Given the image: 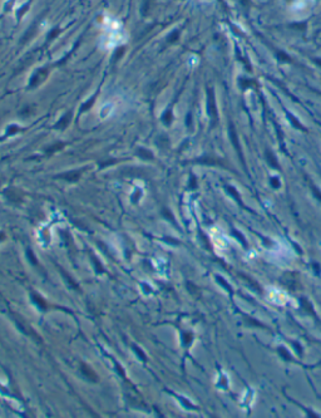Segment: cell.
Masks as SVG:
<instances>
[{"label": "cell", "instance_id": "obj_1", "mask_svg": "<svg viewBox=\"0 0 321 418\" xmlns=\"http://www.w3.org/2000/svg\"><path fill=\"white\" fill-rule=\"evenodd\" d=\"M266 160H267V162H269V165H270L271 167H274V168H280L278 162H277L275 155L272 153L271 151H266Z\"/></svg>", "mask_w": 321, "mask_h": 418}, {"label": "cell", "instance_id": "obj_2", "mask_svg": "<svg viewBox=\"0 0 321 418\" xmlns=\"http://www.w3.org/2000/svg\"><path fill=\"white\" fill-rule=\"evenodd\" d=\"M231 137H232V143H233V146H235V148H236V151H237V153L240 155V157H241V160H242L241 148H240V146H238V140H237V136H236V133H235V131H233V129H231ZM242 162H243V160H242Z\"/></svg>", "mask_w": 321, "mask_h": 418}, {"label": "cell", "instance_id": "obj_3", "mask_svg": "<svg viewBox=\"0 0 321 418\" xmlns=\"http://www.w3.org/2000/svg\"><path fill=\"white\" fill-rule=\"evenodd\" d=\"M277 352H278V354H280L282 358H284L285 360H287V362H292V357L289 354V352H287L284 347H278V348H277Z\"/></svg>", "mask_w": 321, "mask_h": 418}, {"label": "cell", "instance_id": "obj_4", "mask_svg": "<svg viewBox=\"0 0 321 418\" xmlns=\"http://www.w3.org/2000/svg\"><path fill=\"white\" fill-rule=\"evenodd\" d=\"M216 279H217V281H218V282L222 285V286H223L224 289H227V291H228V293H232V288L230 286V285H228L227 282L224 281V279H222V278H220V276H216Z\"/></svg>", "mask_w": 321, "mask_h": 418}, {"label": "cell", "instance_id": "obj_5", "mask_svg": "<svg viewBox=\"0 0 321 418\" xmlns=\"http://www.w3.org/2000/svg\"><path fill=\"white\" fill-rule=\"evenodd\" d=\"M301 304H302V307L307 310V313H310V314H312L314 315V309H312V307L310 305V304H309V301L306 300V299H301Z\"/></svg>", "mask_w": 321, "mask_h": 418}, {"label": "cell", "instance_id": "obj_6", "mask_svg": "<svg viewBox=\"0 0 321 418\" xmlns=\"http://www.w3.org/2000/svg\"><path fill=\"white\" fill-rule=\"evenodd\" d=\"M227 190H228V192L236 199V201L240 203V205H242V201H241V199H240V196H238V194L236 192V190L235 188H232V187H227Z\"/></svg>", "mask_w": 321, "mask_h": 418}, {"label": "cell", "instance_id": "obj_7", "mask_svg": "<svg viewBox=\"0 0 321 418\" xmlns=\"http://www.w3.org/2000/svg\"><path fill=\"white\" fill-rule=\"evenodd\" d=\"M233 235H235V236L238 239V241L242 244V246H243V248H247V242H246V240H245V237H243L242 235H240V234H238L236 230H233Z\"/></svg>", "mask_w": 321, "mask_h": 418}, {"label": "cell", "instance_id": "obj_8", "mask_svg": "<svg viewBox=\"0 0 321 418\" xmlns=\"http://www.w3.org/2000/svg\"><path fill=\"white\" fill-rule=\"evenodd\" d=\"M82 370H83V373H84V374H85V375H87L88 378L93 379V381H96V379H97V378H96V375H94V374H93V373H92V372H90V370H89V369H88L87 367L82 366Z\"/></svg>", "mask_w": 321, "mask_h": 418}, {"label": "cell", "instance_id": "obj_9", "mask_svg": "<svg viewBox=\"0 0 321 418\" xmlns=\"http://www.w3.org/2000/svg\"><path fill=\"white\" fill-rule=\"evenodd\" d=\"M310 186H311V188H312V194H314V195H315V196H316V197H317V199H319V200L321 201V194L319 192V190H317V187H316V186H315L314 183H311V182H310Z\"/></svg>", "mask_w": 321, "mask_h": 418}, {"label": "cell", "instance_id": "obj_10", "mask_svg": "<svg viewBox=\"0 0 321 418\" xmlns=\"http://www.w3.org/2000/svg\"><path fill=\"white\" fill-rule=\"evenodd\" d=\"M271 185H272V186H274V187H276V188H277V187H280V186H281V183H280V182H278V180H277V178H276V177H274V178H271Z\"/></svg>", "mask_w": 321, "mask_h": 418}, {"label": "cell", "instance_id": "obj_11", "mask_svg": "<svg viewBox=\"0 0 321 418\" xmlns=\"http://www.w3.org/2000/svg\"><path fill=\"white\" fill-rule=\"evenodd\" d=\"M246 320L250 323V324H252V325H257V327H263L262 324H260V323H256V320H253V319H250V318H246Z\"/></svg>", "mask_w": 321, "mask_h": 418}, {"label": "cell", "instance_id": "obj_12", "mask_svg": "<svg viewBox=\"0 0 321 418\" xmlns=\"http://www.w3.org/2000/svg\"><path fill=\"white\" fill-rule=\"evenodd\" d=\"M183 336H184V344H188V343L191 341V339H192V335H191V334H184Z\"/></svg>", "mask_w": 321, "mask_h": 418}]
</instances>
